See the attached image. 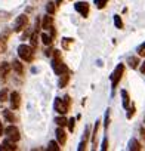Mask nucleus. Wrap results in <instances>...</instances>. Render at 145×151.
Returning a JSON list of instances; mask_svg holds the SVG:
<instances>
[{
	"label": "nucleus",
	"instance_id": "25",
	"mask_svg": "<svg viewBox=\"0 0 145 151\" xmlns=\"http://www.w3.org/2000/svg\"><path fill=\"white\" fill-rule=\"evenodd\" d=\"M74 126H76V119H70L68 120V129L72 132V130H74Z\"/></svg>",
	"mask_w": 145,
	"mask_h": 151
},
{
	"label": "nucleus",
	"instance_id": "1",
	"mask_svg": "<svg viewBox=\"0 0 145 151\" xmlns=\"http://www.w3.org/2000/svg\"><path fill=\"white\" fill-rule=\"evenodd\" d=\"M18 55H19V58L22 61L30 62L33 59V56H34V49L31 46H28V45H21L18 47Z\"/></svg>",
	"mask_w": 145,
	"mask_h": 151
},
{
	"label": "nucleus",
	"instance_id": "6",
	"mask_svg": "<svg viewBox=\"0 0 145 151\" xmlns=\"http://www.w3.org/2000/svg\"><path fill=\"white\" fill-rule=\"evenodd\" d=\"M74 8H76V11H77L80 15L88 17V14H89V5H88L86 2H79V3L74 5Z\"/></svg>",
	"mask_w": 145,
	"mask_h": 151
},
{
	"label": "nucleus",
	"instance_id": "20",
	"mask_svg": "<svg viewBox=\"0 0 145 151\" xmlns=\"http://www.w3.org/2000/svg\"><path fill=\"white\" fill-rule=\"evenodd\" d=\"M58 145H59L58 141H50V142H49V150H52V151H59L61 148H59Z\"/></svg>",
	"mask_w": 145,
	"mask_h": 151
},
{
	"label": "nucleus",
	"instance_id": "21",
	"mask_svg": "<svg viewBox=\"0 0 145 151\" xmlns=\"http://www.w3.org/2000/svg\"><path fill=\"white\" fill-rule=\"evenodd\" d=\"M5 101H8V91L2 89L0 91V102H5Z\"/></svg>",
	"mask_w": 145,
	"mask_h": 151
},
{
	"label": "nucleus",
	"instance_id": "31",
	"mask_svg": "<svg viewBox=\"0 0 145 151\" xmlns=\"http://www.w3.org/2000/svg\"><path fill=\"white\" fill-rule=\"evenodd\" d=\"M133 114H135V108L132 107V108H129V113H127V119H130V117H132Z\"/></svg>",
	"mask_w": 145,
	"mask_h": 151
},
{
	"label": "nucleus",
	"instance_id": "33",
	"mask_svg": "<svg viewBox=\"0 0 145 151\" xmlns=\"http://www.w3.org/2000/svg\"><path fill=\"white\" fill-rule=\"evenodd\" d=\"M2 132H3V126H2V122H0V135H2Z\"/></svg>",
	"mask_w": 145,
	"mask_h": 151
},
{
	"label": "nucleus",
	"instance_id": "10",
	"mask_svg": "<svg viewBox=\"0 0 145 151\" xmlns=\"http://www.w3.org/2000/svg\"><path fill=\"white\" fill-rule=\"evenodd\" d=\"M11 68H12L11 64H8V62H2V64H0V76H2V77H5V76L11 71Z\"/></svg>",
	"mask_w": 145,
	"mask_h": 151
},
{
	"label": "nucleus",
	"instance_id": "15",
	"mask_svg": "<svg viewBox=\"0 0 145 151\" xmlns=\"http://www.w3.org/2000/svg\"><path fill=\"white\" fill-rule=\"evenodd\" d=\"M129 148H130V150H133V151H136V150H141V144H139L136 139H132V141L129 142Z\"/></svg>",
	"mask_w": 145,
	"mask_h": 151
},
{
	"label": "nucleus",
	"instance_id": "28",
	"mask_svg": "<svg viewBox=\"0 0 145 151\" xmlns=\"http://www.w3.org/2000/svg\"><path fill=\"white\" fill-rule=\"evenodd\" d=\"M138 53H139V56H145V43L139 46V49H138Z\"/></svg>",
	"mask_w": 145,
	"mask_h": 151
},
{
	"label": "nucleus",
	"instance_id": "14",
	"mask_svg": "<svg viewBox=\"0 0 145 151\" xmlns=\"http://www.w3.org/2000/svg\"><path fill=\"white\" fill-rule=\"evenodd\" d=\"M121 98H123V107L127 108V107H129V101H130L129 93H127L126 91H121Z\"/></svg>",
	"mask_w": 145,
	"mask_h": 151
},
{
	"label": "nucleus",
	"instance_id": "2",
	"mask_svg": "<svg viewBox=\"0 0 145 151\" xmlns=\"http://www.w3.org/2000/svg\"><path fill=\"white\" fill-rule=\"evenodd\" d=\"M123 71H124V65H117L116 67V70H114V73L111 74V85H113V88H116L117 86V83L120 82V79H121V76H123Z\"/></svg>",
	"mask_w": 145,
	"mask_h": 151
},
{
	"label": "nucleus",
	"instance_id": "13",
	"mask_svg": "<svg viewBox=\"0 0 145 151\" xmlns=\"http://www.w3.org/2000/svg\"><path fill=\"white\" fill-rule=\"evenodd\" d=\"M68 79H70V76H68L67 73H62V74H61V79H59V86L64 88V86L68 83Z\"/></svg>",
	"mask_w": 145,
	"mask_h": 151
},
{
	"label": "nucleus",
	"instance_id": "23",
	"mask_svg": "<svg viewBox=\"0 0 145 151\" xmlns=\"http://www.w3.org/2000/svg\"><path fill=\"white\" fill-rule=\"evenodd\" d=\"M46 11H47V14H53L55 12V3H52V2H49L47 3V6H46Z\"/></svg>",
	"mask_w": 145,
	"mask_h": 151
},
{
	"label": "nucleus",
	"instance_id": "11",
	"mask_svg": "<svg viewBox=\"0 0 145 151\" xmlns=\"http://www.w3.org/2000/svg\"><path fill=\"white\" fill-rule=\"evenodd\" d=\"M52 24H53V19H52V17L46 15V17L43 18V22H42V28H43V30H49V28H52Z\"/></svg>",
	"mask_w": 145,
	"mask_h": 151
},
{
	"label": "nucleus",
	"instance_id": "24",
	"mask_svg": "<svg viewBox=\"0 0 145 151\" xmlns=\"http://www.w3.org/2000/svg\"><path fill=\"white\" fill-rule=\"evenodd\" d=\"M114 22H116V27H117V28H121V27H123V22H121V19H120L118 15L114 17Z\"/></svg>",
	"mask_w": 145,
	"mask_h": 151
},
{
	"label": "nucleus",
	"instance_id": "35",
	"mask_svg": "<svg viewBox=\"0 0 145 151\" xmlns=\"http://www.w3.org/2000/svg\"><path fill=\"white\" fill-rule=\"evenodd\" d=\"M61 3H62V0H56V3H55V5H58V6H59Z\"/></svg>",
	"mask_w": 145,
	"mask_h": 151
},
{
	"label": "nucleus",
	"instance_id": "12",
	"mask_svg": "<svg viewBox=\"0 0 145 151\" xmlns=\"http://www.w3.org/2000/svg\"><path fill=\"white\" fill-rule=\"evenodd\" d=\"M12 68H14L18 74H22V73H24V67H22V64H21L19 61H14V62H12Z\"/></svg>",
	"mask_w": 145,
	"mask_h": 151
},
{
	"label": "nucleus",
	"instance_id": "17",
	"mask_svg": "<svg viewBox=\"0 0 145 151\" xmlns=\"http://www.w3.org/2000/svg\"><path fill=\"white\" fill-rule=\"evenodd\" d=\"M3 116H5V119L8 120V122H11V123H14V120H15V117H14V114L9 111V110H5L3 111Z\"/></svg>",
	"mask_w": 145,
	"mask_h": 151
},
{
	"label": "nucleus",
	"instance_id": "19",
	"mask_svg": "<svg viewBox=\"0 0 145 151\" xmlns=\"http://www.w3.org/2000/svg\"><path fill=\"white\" fill-rule=\"evenodd\" d=\"M42 40H43V43H45L46 46H49V45L52 43V37H50V36H47L46 33H43V34H42Z\"/></svg>",
	"mask_w": 145,
	"mask_h": 151
},
{
	"label": "nucleus",
	"instance_id": "26",
	"mask_svg": "<svg viewBox=\"0 0 145 151\" xmlns=\"http://www.w3.org/2000/svg\"><path fill=\"white\" fill-rule=\"evenodd\" d=\"M99 120L96 122V124H95V130H93V144H96V133H98V127H99Z\"/></svg>",
	"mask_w": 145,
	"mask_h": 151
},
{
	"label": "nucleus",
	"instance_id": "29",
	"mask_svg": "<svg viewBox=\"0 0 145 151\" xmlns=\"http://www.w3.org/2000/svg\"><path fill=\"white\" fill-rule=\"evenodd\" d=\"M71 42H72L71 39H64V47H65V49H68V47H70V43H71Z\"/></svg>",
	"mask_w": 145,
	"mask_h": 151
},
{
	"label": "nucleus",
	"instance_id": "27",
	"mask_svg": "<svg viewBox=\"0 0 145 151\" xmlns=\"http://www.w3.org/2000/svg\"><path fill=\"white\" fill-rule=\"evenodd\" d=\"M95 3H96V6H98L99 9H102V8L105 6V3H107V0H95Z\"/></svg>",
	"mask_w": 145,
	"mask_h": 151
},
{
	"label": "nucleus",
	"instance_id": "18",
	"mask_svg": "<svg viewBox=\"0 0 145 151\" xmlns=\"http://www.w3.org/2000/svg\"><path fill=\"white\" fill-rule=\"evenodd\" d=\"M55 123H56L58 126L64 127V126H67V124H68V120H67V119H64V117H58V119L55 120Z\"/></svg>",
	"mask_w": 145,
	"mask_h": 151
},
{
	"label": "nucleus",
	"instance_id": "16",
	"mask_svg": "<svg viewBox=\"0 0 145 151\" xmlns=\"http://www.w3.org/2000/svg\"><path fill=\"white\" fill-rule=\"evenodd\" d=\"M127 62H129V65H130L132 68H138L139 59H138L136 56H132V58H129V59H127Z\"/></svg>",
	"mask_w": 145,
	"mask_h": 151
},
{
	"label": "nucleus",
	"instance_id": "5",
	"mask_svg": "<svg viewBox=\"0 0 145 151\" xmlns=\"http://www.w3.org/2000/svg\"><path fill=\"white\" fill-rule=\"evenodd\" d=\"M9 99H11V107H12V110L19 108V105H21V95H19L18 92H12L11 96H9Z\"/></svg>",
	"mask_w": 145,
	"mask_h": 151
},
{
	"label": "nucleus",
	"instance_id": "9",
	"mask_svg": "<svg viewBox=\"0 0 145 151\" xmlns=\"http://www.w3.org/2000/svg\"><path fill=\"white\" fill-rule=\"evenodd\" d=\"M0 150H9V151H14V150H17V145H15V142H14V141H11V139L8 138V139L2 144Z\"/></svg>",
	"mask_w": 145,
	"mask_h": 151
},
{
	"label": "nucleus",
	"instance_id": "30",
	"mask_svg": "<svg viewBox=\"0 0 145 151\" xmlns=\"http://www.w3.org/2000/svg\"><path fill=\"white\" fill-rule=\"evenodd\" d=\"M108 148V142H107V138H104V142H102V147H101V150L102 151H105Z\"/></svg>",
	"mask_w": 145,
	"mask_h": 151
},
{
	"label": "nucleus",
	"instance_id": "34",
	"mask_svg": "<svg viewBox=\"0 0 145 151\" xmlns=\"http://www.w3.org/2000/svg\"><path fill=\"white\" fill-rule=\"evenodd\" d=\"M141 133H142V136H145V129H144V127L141 129Z\"/></svg>",
	"mask_w": 145,
	"mask_h": 151
},
{
	"label": "nucleus",
	"instance_id": "8",
	"mask_svg": "<svg viewBox=\"0 0 145 151\" xmlns=\"http://www.w3.org/2000/svg\"><path fill=\"white\" fill-rule=\"evenodd\" d=\"M56 141H58V144H59V145H64V144H65V141H67V135H65V132L62 130V127H61V126L56 129Z\"/></svg>",
	"mask_w": 145,
	"mask_h": 151
},
{
	"label": "nucleus",
	"instance_id": "32",
	"mask_svg": "<svg viewBox=\"0 0 145 151\" xmlns=\"http://www.w3.org/2000/svg\"><path fill=\"white\" fill-rule=\"evenodd\" d=\"M141 73H142V74H145V61H144V64L141 65Z\"/></svg>",
	"mask_w": 145,
	"mask_h": 151
},
{
	"label": "nucleus",
	"instance_id": "3",
	"mask_svg": "<svg viewBox=\"0 0 145 151\" xmlns=\"http://www.w3.org/2000/svg\"><path fill=\"white\" fill-rule=\"evenodd\" d=\"M5 133H6V136H8L11 141H14V142L19 141V138H21L19 130H18L17 126H8V127L5 129Z\"/></svg>",
	"mask_w": 145,
	"mask_h": 151
},
{
	"label": "nucleus",
	"instance_id": "7",
	"mask_svg": "<svg viewBox=\"0 0 145 151\" xmlns=\"http://www.w3.org/2000/svg\"><path fill=\"white\" fill-rule=\"evenodd\" d=\"M25 24H27V17H25V15H19V17L17 18V21H15L14 30H15V31H21L22 28H25Z\"/></svg>",
	"mask_w": 145,
	"mask_h": 151
},
{
	"label": "nucleus",
	"instance_id": "4",
	"mask_svg": "<svg viewBox=\"0 0 145 151\" xmlns=\"http://www.w3.org/2000/svg\"><path fill=\"white\" fill-rule=\"evenodd\" d=\"M68 107H70V105L65 102L64 98H62V99H61V98H56V99H55V110H56L59 114L64 116V114L68 111Z\"/></svg>",
	"mask_w": 145,
	"mask_h": 151
},
{
	"label": "nucleus",
	"instance_id": "22",
	"mask_svg": "<svg viewBox=\"0 0 145 151\" xmlns=\"http://www.w3.org/2000/svg\"><path fill=\"white\" fill-rule=\"evenodd\" d=\"M31 47L33 49L37 47V33H33L31 34Z\"/></svg>",
	"mask_w": 145,
	"mask_h": 151
}]
</instances>
